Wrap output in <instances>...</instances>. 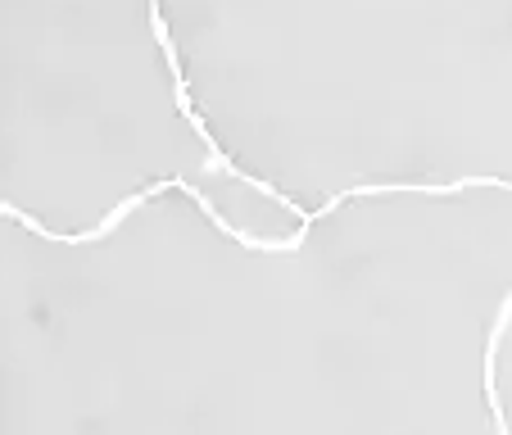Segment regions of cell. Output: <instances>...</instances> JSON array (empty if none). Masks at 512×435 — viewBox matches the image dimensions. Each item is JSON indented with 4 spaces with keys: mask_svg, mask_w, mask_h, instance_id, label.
Wrapping results in <instances>:
<instances>
[{
    "mask_svg": "<svg viewBox=\"0 0 512 435\" xmlns=\"http://www.w3.org/2000/svg\"><path fill=\"white\" fill-rule=\"evenodd\" d=\"M508 318H512V295L503 300L499 318H494V331L485 340V381H494V354H499V340L508 331ZM485 404H490V417H494V435H508V422H503V404H499V386H485Z\"/></svg>",
    "mask_w": 512,
    "mask_h": 435,
    "instance_id": "cell-1",
    "label": "cell"
}]
</instances>
